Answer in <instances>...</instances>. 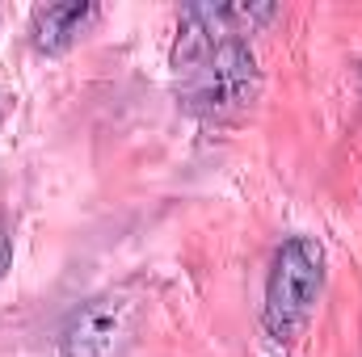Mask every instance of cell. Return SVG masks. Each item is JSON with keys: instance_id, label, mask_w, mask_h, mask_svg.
I'll list each match as a JSON object with an SVG mask.
<instances>
[{"instance_id": "obj_1", "label": "cell", "mask_w": 362, "mask_h": 357, "mask_svg": "<svg viewBox=\"0 0 362 357\" xmlns=\"http://www.w3.org/2000/svg\"><path fill=\"white\" fill-rule=\"evenodd\" d=\"M278 17V4H185L173 42V76L185 114L202 122L240 118L257 92L262 68L245 34L266 30Z\"/></svg>"}, {"instance_id": "obj_2", "label": "cell", "mask_w": 362, "mask_h": 357, "mask_svg": "<svg viewBox=\"0 0 362 357\" xmlns=\"http://www.w3.org/2000/svg\"><path fill=\"white\" fill-rule=\"evenodd\" d=\"M325 290V248L312 236H291L274 253L270 277H266V307L262 324L274 345H295L320 303Z\"/></svg>"}, {"instance_id": "obj_3", "label": "cell", "mask_w": 362, "mask_h": 357, "mask_svg": "<svg viewBox=\"0 0 362 357\" xmlns=\"http://www.w3.org/2000/svg\"><path fill=\"white\" fill-rule=\"evenodd\" d=\"M135 324H139V303L122 290H110L81 303L64 320L55 345L59 357H122L135 341Z\"/></svg>"}, {"instance_id": "obj_4", "label": "cell", "mask_w": 362, "mask_h": 357, "mask_svg": "<svg viewBox=\"0 0 362 357\" xmlns=\"http://www.w3.org/2000/svg\"><path fill=\"white\" fill-rule=\"evenodd\" d=\"M97 21L93 0H59V4H38L30 17V38L42 55H64L85 30Z\"/></svg>"}, {"instance_id": "obj_5", "label": "cell", "mask_w": 362, "mask_h": 357, "mask_svg": "<svg viewBox=\"0 0 362 357\" xmlns=\"http://www.w3.org/2000/svg\"><path fill=\"white\" fill-rule=\"evenodd\" d=\"M8 265H13V236H8V227L0 223V277L8 273Z\"/></svg>"}]
</instances>
